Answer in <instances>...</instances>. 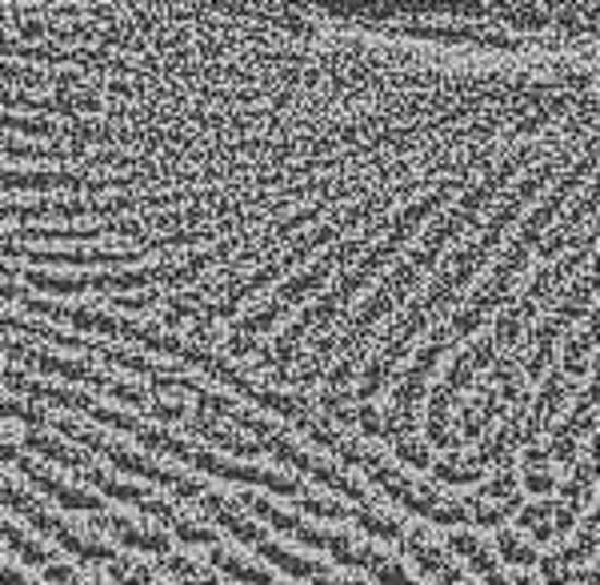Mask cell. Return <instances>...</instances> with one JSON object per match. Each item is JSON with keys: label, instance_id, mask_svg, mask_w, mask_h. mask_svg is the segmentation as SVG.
Returning a JSON list of instances; mask_svg holds the SVG:
<instances>
[{"label": "cell", "instance_id": "obj_5", "mask_svg": "<svg viewBox=\"0 0 600 585\" xmlns=\"http://www.w3.org/2000/svg\"><path fill=\"white\" fill-rule=\"evenodd\" d=\"M260 558H269L277 570H284L289 577H308V582H317V577H325L329 570V561H320V558H305V553H293V549H284L281 541H265V546L257 549Z\"/></svg>", "mask_w": 600, "mask_h": 585}, {"label": "cell", "instance_id": "obj_16", "mask_svg": "<svg viewBox=\"0 0 600 585\" xmlns=\"http://www.w3.org/2000/svg\"><path fill=\"white\" fill-rule=\"evenodd\" d=\"M45 582H52V585H76L81 577H76V570H69V565H45Z\"/></svg>", "mask_w": 600, "mask_h": 585}, {"label": "cell", "instance_id": "obj_13", "mask_svg": "<svg viewBox=\"0 0 600 585\" xmlns=\"http://www.w3.org/2000/svg\"><path fill=\"white\" fill-rule=\"evenodd\" d=\"M521 486L532 493V501H552L556 493V474L552 470H525V482Z\"/></svg>", "mask_w": 600, "mask_h": 585}, {"label": "cell", "instance_id": "obj_7", "mask_svg": "<svg viewBox=\"0 0 600 585\" xmlns=\"http://www.w3.org/2000/svg\"><path fill=\"white\" fill-rule=\"evenodd\" d=\"M105 522L112 525V534H117V541H121V546L148 549V553H164V549L172 546L169 534H160V529H145V525L128 522V517H121V513L105 510Z\"/></svg>", "mask_w": 600, "mask_h": 585}, {"label": "cell", "instance_id": "obj_18", "mask_svg": "<svg viewBox=\"0 0 600 585\" xmlns=\"http://www.w3.org/2000/svg\"><path fill=\"white\" fill-rule=\"evenodd\" d=\"M313 585H368L365 577H353V573H325Z\"/></svg>", "mask_w": 600, "mask_h": 585}, {"label": "cell", "instance_id": "obj_9", "mask_svg": "<svg viewBox=\"0 0 600 585\" xmlns=\"http://www.w3.org/2000/svg\"><path fill=\"white\" fill-rule=\"evenodd\" d=\"M521 529H528V546L552 541V501H528V505H521Z\"/></svg>", "mask_w": 600, "mask_h": 585}, {"label": "cell", "instance_id": "obj_8", "mask_svg": "<svg viewBox=\"0 0 600 585\" xmlns=\"http://www.w3.org/2000/svg\"><path fill=\"white\" fill-rule=\"evenodd\" d=\"M561 553V561L568 565V570H580V565H592V558H597V510L585 513V522L576 525V537L573 546L556 549Z\"/></svg>", "mask_w": 600, "mask_h": 585}, {"label": "cell", "instance_id": "obj_6", "mask_svg": "<svg viewBox=\"0 0 600 585\" xmlns=\"http://www.w3.org/2000/svg\"><path fill=\"white\" fill-rule=\"evenodd\" d=\"M492 558L501 561V570L521 573L532 570L540 561V549L528 546V537H521L516 529H497V541H492Z\"/></svg>", "mask_w": 600, "mask_h": 585}, {"label": "cell", "instance_id": "obj_11", "mask_svg": "<svg viewBox=\"0 0 600 585\" xmlns=\"http://www.w3.org/2000/svg\"><path fill=\"white\" fill-rule=\"evenodd\" d=\"M353 517H356V525H365L372 537H384V541H401V537H405V525L396 522L392 513L389 517H380V510H356Z\"/></svg>", "mask_w": 600, "mask_h": 585}, {"label": "cell", "instance_id": "obj_1", "mask_svg": "<svg viewBox=\"0 0 600 585\" xmlns=\"http://www.w3.org/2000/svg\"><path fill=\"white\" fill-rule=\"evenodd\" d=\"M325 553H332V558L341 561V565H348V570L368 573V577H372L377 585H429V582H420V577H413V573H408V565L401 558L380 553L377 546L356 541V537L329 534V546H325Z\"/></svg>", "mask_w": 600, "mask_h": 585}, {"label": "cell", "instance_id": "obj_12", "mask_svg": "<svg viewBox=\"0 0 600 585\" xmlns=\"http://www.w3.org/2000/svg\"><path fill=\"white\" fill-rule=\"evenodd\" d=\"M301 510L313 513V517H329V522H348V517H353L348 505L329 501V498H301Z\"/></svg>", "mask_w": 600, "mask_h": 585}, {"label": "cell", "instance_id": "obj_4", "mask_svg": "<svg viewBox=\"0 0 600 585\" xmlns=\"http://www.w3.org/2000/svg\"><path fill=\"white\" fill-rule=\"evenodd\" d=\"M209 570H221L229 582L241 585H277V573L269 565H257V561H245L241 553H229L224 546H209Z\"/></svg>", "mask_w": 600, "mask_h": 585}, {"label": "cell", "instance_id": "obj_19", "mask_svg": "<svg viewBox=\"0 0 600 585\" xmlns=\"http://www.w3.org/2000/svg\"><path fill=\"white\" fill-rule=\"evenodd\" d=\"M148 585H164V582H160V577H152V582H148Z\"/></svg>", "mask_w": 600, "mask_h": 585}, {"label": "cell", "instance_id": "obj_3", "mask_svg": "<svg viewBox=\"0 0 600 585\" xmlns=\"http://www.w3.org/2000/svg\"><path fill=\"white\" fill-rule=\"evenodd\" d=\"M245 505H253V510H257L265 522H272L277 529H281V534H293L296 541H305V546H313V549L329 546V529H317V525H308L305 517H293V513H284L281 505H272V501L245 498Z\"/></svg>", "mask_w": 600, "mask_h": 585}, {"label": "cell", "instance_id": "obj_17", "mask_svg": "<svg viewBox=\"0 0 600 585\" xmlns=\"http://www.w3.org/2000/svg\"><path fill=\"white\" fill-rule=\"evenodd\" d=\"M356 417H360V425H365L368 434H384V429H380V413H377V405H360V413H356Z\"/></svg>", "mask_w": 600, "mask_h": 585}, {"label": "cell", "instance_id": "obj_10", "mask_svg": "<svg viewBox=\"0 0 600 585\" xmlns=\"http://www.w3.org/2000/svg\"><path fill=\"white\" fill-rule=\"evenodd\" d=\"M592 369V325H588V333H573V341L564 345V374L568 377H585Z\"/></svg>", "mask_w": 600, "mask_h": 585}, {"label": "cell", "instance_id": "obj_15", "mask_svg": "<svg viewBox=\"0 0 600 585\" xmlns=\"http://www.w3.org/2000/svg\"><path fill=\"white\" fill-rule=\"evenodd\" d=\"M509 489H513V470H504V474L492 477V486L480 489V498H485V501H489V498H504Z\"/></svg>", "mask_w": 600, "mask_h": 585}, {"label": "cell", "instance_id": "obj_2", "mask_svg": "<svg viewBox=\"0 0 600 585\" xmlns=\"http://www.w3.org/2000/svg\"><path fill=\"white\" fill-rule=\"evenodd\" d=\"M444 549H449L453 558H465L485 585H540L537 577H528V573L501 570V561L492 558L489 541H485L480 534H473V529H453V534L444 537Z\"/></svg>", "mask_w": 600, "mask_h": 585}, {"label": "cell", "instance_id": "obj_14", "mask_svg": "<svg viewBox=\"0 0 600 585\" xmlns=\"http://www.w3.org/2000/svg\"><path fill=\"white\" fill-rule=\"evenodd\" d=\"M540 577H544V585H568L573 582V570L561 561V553H552V558H540Z\"/></svg>", "mask_w": 600, "mask_h": 585}]
</instances>
